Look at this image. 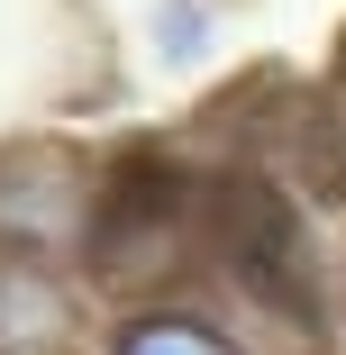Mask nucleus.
<instances>
[{
  "label": "nucleus",
  "instance_id": "1",
  "mask_svg": "<svg viewBox=\"0 0 346 355\" xmlns=\"http://www.w3.org/2000/svg\"><path fill=\"white\" fill-rule=\"evenodd\" d=\"M200 255L283 337H328L337 292H328V264H319V228L264 164H228L210 182V237H200Z\"/></svg>",
  "mask_w": 346,
  "mask_h": 355
},
{
  "label": "nucleus",
  "instance_id": "2",
  "mask_svg": "<svg viewBox=\"0 0 346 355\" xmlns=\"http://www.w3.org/2000/svg\"><path fill=\"white\" fill-rule=\"evenodd\" d=\"M210 182L219 173H191L173 146H119L101 164V191H92L83 264L101 282H119V292H155L210 237Z\"/></svg>",
  "mask_w": 346,
  "mask_h": 355
},
{
  "label": "nucleus",
  "instance_id": "3",
  "mask_svg": "<svg viewBox=\"0 0 346 355\" xmlns=\"http://www.w3.org/2000/svg\"><path fill=\"white\" fill-rule=\"evenodd\" d=\"M101 164L73 146H0V255H64L92 228Z\"/></svg>",
  "mask_w": 346,
  "mask_h": 355
},
{
  "label": "nucleus",
  "instance_id": "4",
  "mask_svg": "<svg viewBox=\"0 0 346 355\" xmlns=\"http://www.w3.org/2000/svg\"><path fill=\"white\" fill-rule=\"evenodd\" d=\"M73 337V292L37 255H0V355H64Z\"/></svg>",
  "mask_w": 346,
  "mask_h": 355
},
{
  "label": "nucleus",
  "instance_id": "5",
  "mask_svg": "<svg viewBox=\"0 0 346 355\" xmlns=\"http://www.w3.org/2000/svg\"><path fill=\"white\" fill-rule=\"evenodd\" d=\"M101 355H246V337L200 301H137Z\"/></svg>",
  "mask_w": 346,
  "mask_h": 355
},
{
  "label": "nucleus",
  "instance_id": "6",
  "mask_svg": "<svg viewBox=\"0 0 346 355\" xmlns=\"http://www.w3.org/2000/svg\"><path fill=\"white\" fill-rule=\"evenodd\" d=\"M146 46H155V64H173V73L210 64V46H219L210 0H155V10H146Z\"/></svg>",
  "mask_w": 346,
  "mask_h": 355
},
{
  "label": "nucleus",
  "instance_id": "7",
  "mask_svg": "<svg viewBox=\"0 0 346 355\" xmlns=\"http://www.w3.org/2000/svg\"><path fill=\"white\" fill-rule=\"evenodd\" d=\"M337 319H346V273H337Z\"/></svg>",
  "mask_w": 346,
  "mask_h": 355
}]
</instances>
